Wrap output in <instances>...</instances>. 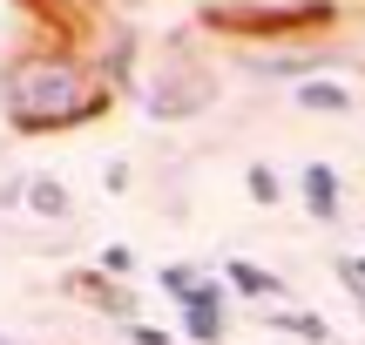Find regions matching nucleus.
Listing matches in <instances>:
<instances>
[{"mask_svg": "<svg viewBox=\"0 0 365 345\" xmlns=\"http://www.w3.org/2000/svg\"><path fill=\"white\" fill-rule=\"evenodd\" d=\"M102 183H108V190L122 197V190H129V163H108V170H102Z\"/></svg>", "mask_w": 365, "mask_h": 345, "instance_id": "nucleus-16", "label": "nucleus"}, {"mask_svg": "<svg viewBox=\"0 0 365 345\" xmlns=\"http://www.w3.org/2000/svg\"><path fill=\"white\" fill-rule=\"evenodd\" d=\"M115 102V88L102 81V68L88 61L68 41H41L27 54H7V75H0V108H7L14 135H61L95 122Z\"/></svg>", "mask_w": 365, "mask_h": 345, "instance_id": "nucleus-1", "label": "nucleus"}, {"mask_svg": "<svg viewBox=\"0 0 365 345\" xmlns=\"http://www.w3.org/2000/svg\"><path fill=\"white\" fill-rule=\"evenodd\" d=\"M156 284H163V292H170L176 305H182V298H190L196 284H203V271H196V264H163V278H156Z\"/></svg>", "mask_w": 365, "mask_h": 345, "instance_id": "nucleus-13", "label": "nucleus"}, {"mask_svg": "<svg viewBox=\"0 0 365 345\" xmlns=\"http://www.w3.org/2000/svg\"><path fill=\"white\" fill-rule=\"evenodd\" d=\"M75 284L88 292V305H102V311H108L115 325H135V292H122L115 278H102V271H81Z\"/></svg>", "mask_w": 365, "mask_h": 345, "instance_id": "nucleus-8", "label": "nucleus"}, {"mask_svg": "<svg viewBox=\"0 0 365 345\" xmlns=\"http://www.w3.org/2000/svg\"><path fill=\"white\" fill-rule=\"evenodd\" d=\"M223 332H230V311H196V305H182V339H190V345H223Z\"/></svg>", "mask_w": 365, "mask_h": 345, "instance_id": "nucleus-10", "label": "nucleus"}, {"mask_svg": "<svg viewBox=\"0 0 365 345\" xmlns=\"http://www.w3.org/2000/svg\"><path fill=\"white\" fill-rule=\"evenodd\" d=\"M135 102H143L149 122H190V115H203V108L217 102V81H210L203 68H182L176 54H170L156 75L135 81Z\"/></svg>", "mask_w": 365, "mask_h": 345, "instance_id": "nucleus-3", "label": "nucleus"}, {"mask_svg": "<svg viewBox=\"0 0 365 345\" xmlns=\"http://www.w3.org/2000/svg\"><path fill=\"white\" fill-rule=\"evenodd\" d=\"M291 102H298L304 115H352V108H359V95L345 88V81L318 75V81H304V88H291Z\"/></svg>", "mask_w": 365, "mask_h": 345, "instance_id": "nucleus-6", "label": "nucleus"}, {"mask_svg": "<svg viewBox=\"0 0 365 345\" xmlns=\"http://www.w3.org/2000/svg\"><path fill=\"white\" fill-rule=\"evenodd\" d=\"M7 345H21V339H7Z\"/></svg>", "mask_w": 365, "mask_h": 345, "instance_id": "nucleus-18", "label": "nucleus"}, {"mask_svg": "<svg viewBox=\"0 0 365 345\" xmlns=\"http://www.w3.org/2000/svg\"><path fill=\"white\" fill-rule=\"evenodd\" d=\"M331 21H339L331 0H312V7H196V27L244 34V41H298V34H318Z\"/></svg>", "mask_w": 365, "mask_h": 345, "instance_id": "nucleus-2", "label": "nucleus"}, {"mask_svg": "<svg viewBox=\"0 0 365 345\" xmlns=\"http://www.w3.org/2000/svg\"><path fill=\"white\" fill-rule=\"evenodd\" d=\"M122 332H129V345H176L163 325H143V319H135V325H122Z\"/></svg>", "mask_w": 365, "mask_h": 345, "instance_id": "nucleus-15", "label": "nucleus"}, {"mask_svg": "<svg viewBox=\"0 0 365 345\" xmlns=\"http://www.w3.org/2000/svg\"><path fill=\"white\" fill-rule=\"evenodd\" d=\"M352 271H359V278H365V257H352Z\"/></svg>", "mask_w": 365, "mask_h": 345, "instance_id": "nucleus-17", "label": "nucleus"}, {"mask_svg": "<svg viewBox=\"0 0 365 345\" xmlns=\"http://www.w3.org/2000/svg\"><path fill=\"white\" fill-rule=\"evenodd\" d=\"M271 332H284V339H304V345H325L331 339V325L318 319V311H304V305H271V311H257Z\"/></svg>", "mask_w": 365, "mask_h": 345, "instance_id": "nucleus-7", "label": "nucleus"}, {"mask_svg": "<svg viewBox=\"0 0 365 345\" xmlns=\"http://www.w3.org/2000/svg\"><path fill=\"white\" fill-rule=\"evenodd\" d=\"M331 271H339V284L352 292V305H359V319H365V278L352 271V257H331Z\"/></svg>", "mask_w": 365, "mask_h": 345, "instance_id": "nucleus-14", "label": "nucleus"}, {"mask_svg": "<svg viewBox=\"0 0 365 345\" xmlns=\"http://www.w3.org/2000/svg\"><path fill=\"white\" fill-rule=\"evenodd\" d=\"M244 190H250L257 210H277V203H284V176H277L271 163H250V170H244Z\"/></svg>", "mask_w": 365, "mask_h": 345, "instance_id": "nucleus-11", "label": "nucleus"}, {"mask_svg": "<svg viewBox=\"0 0 365 345\" xmlns=\"http://www.w3.org/2000/svg\"><path fill=\"white\" fill-rule=\"evenodd\" d=\"M298 197H304V210H312L318 224H339V217H345L339 170H331V163H304V170H298Z\"/></svg>", "mask_w": 365, "mask_h": 345, "instance_id": "nucleus-5", "label": "nucleus"}, {"mask_svg": "<svg viewBox=\"0 0 365 345\" xmlns=\"http://www.w3.org/2000/svg\"><path fill=\"white\" fill-rule=\"evenodd\" d=\"M95 271H102V278H135V251H129V244H102V257H95Z\"/></svg>", "mask_w": 365, "mask_h": 345, "instance_id": "nucleus-12", "label": "nucleus"}, {"mask_svg": "<svg viewBox=\"0 0 365 345\" xmlns=\"http://www.w3.org/2000/svg\"><path fill=\"white\" fill-rule=\"evenodd\" d=\"M27 217H41V224H68V217H75V197L61 190V176H34V190H27Z\"/></svg>", "mask_w": 365, "mask_h": 345, "instance_id": "nucleus-9", "label": "nucleus"}, {"mask_svg": "<svg viewBox=\"0 0 365 345\" xmlns=\"http://www.w3.org/2000/svg\"><path fill=\"white\" fill-rule=\"evenodd\" d=\"M223 284H230L237 298H264V305H291V284L277 278V271L250 264V257H223Z\"/></svg>", "mask_w": 365, "mask_h": 345, "instance_id": "nucleus-4", "label": "nucleus"}]
</instances>
